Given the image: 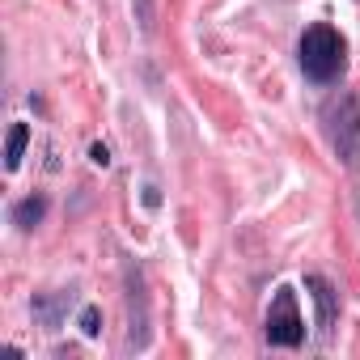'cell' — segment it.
<instances>
[{
    "instance_id": "obj_10",
    "label": "cell",
    "mask_w": 360,
    "mask_h": 360,
    "mask_svg": "<svg viewBox=\"0 0 360 360\" xmlns=\"http://www.w3.org/2000/svg\"><path fill=\"white\" fill-rule=\"evenodd\" d=\"M89 157H94V165H110V148H106V144H94Z\"/></svg>"
},
{
    "instance_id": "obj_4",
    "label": "cell",
    "mask_w": 360,
    "mask_h": 360,
    "mask_svg": "<svg viewBox=\"0 0 360 360\" xmlns=\"http://www.w3.org/2000/svg\"><path fill=\"white\" fill-rule=\"evenodd\" d=\"M123 280H127V305H131V347H144L148 343V297H144V276L136 263L123 267Z\"/></svg>"
},
{
    "instance_id": "obj_2",
    "label": "cell",
    "mask_w": 360,
    "mask_h": 360,
    "mask_svg": "<svg viewBox=\"0 0 360 360\" xmlns=\"http://www.w3.org/2000/svg\"><path fill=\"white\" fill-rule=\"evenodd\" d=\"M322 131L326 144L335 148V157L343 165H356L360 157V98L356 94H339L322 106Z\"/></svg>"
},
{
    "instance_id": "obj_6",
    "label": "cell",
    "mask_w": 360,
    "mask_h": 360,
    "mask_svg": "<svg viewBox=\"0 0 360 360\" xmlns=\"http://www.w3.org/2000/svg\"><path fill=\"white\" fill-rule=\"evenodd\" d=\"M43 217H47V195H26L13 208V225L18 229H34V225H43Z\"/></svg>"
},
{
    "instance_id": "obj_7",
    "label": "cell",
    "mask_w": 360,
    "mask_h": 360,
    "mask_svg": "<svg viewBox=\"0 0 360 360\" xmlns=\"http://www.w3.org/2000/svg\"><path fill=\"white\" fill-rule=\"evenodd\" d=\"M26 144H30V127H26V123H13V127H9V140H5V169H9V174L22 165Z\"/></svg>"
},
{
    "instance_id": "obj_9",
    "label": "cell",
    "mask_w": 360,
    "mask_h": 360,
    "mask_svg": "<svg viewBox=\"0 0 360 360\" xmlns=\"http://www.w3.org/2000/svg\"><path fill=\"white\" fill-rule=\"evenodd\" d=\"M81 330H85L89 339L102 330V314H98V305H85V309H81Z\"/></svg>"
},
{
    "instance_id": "obj_3",
    "label": "cell",
    "mask_w": 360,
    "mask_h": 360,
    "mask_svg": "<svg viewBox=\"0 0 360 360\" xmlns=\"http://www.w3.org/2000/svg\"><path fill=\"white\" fill-rule=\"evenodd\" d=\"M263 335H267L271 347H301L305 343V318L297 309V292L292 288H276L267 322H263Z\"/></svg>"
},
{
    "instance_id": "obj_1",
    "label": "cell",
    "mask_w": 360,
    "mask_h": 360,
    "mask_svg": "<svg viewBox=\"0 0 360 360\" xmlns=\"http://www.w3.org/2000/svg\"><path fill=\"white\" fill-rule=\"evenodd\" d=\"M297 64H301V72H305L314 85H330V81H339L343 68H347V39H343L335 26L318 22V26H309V30L301 34V43H297Z\"/></svg>"
},
{
    "instance_id": "obj_8",
    "label": "cell",
    "mask_w": 360,
    "mask_h": 360,
    "mask_svg": "<svg viewBox=\"0 0 360 360\" xmlns=\"http://www.w3.org/2000/svg\"><path fill=\"white\" fill-rule=\"evenodd\" d=\"M64 305H72V292L39 297V301H34V314L43 318V326H47V330H56V326H60V309H64Z\"/></svg>"
},
{
    "instance_id": "obj_5",
    "label": "cell",
    "mask_w": 360,
    "mask_h": 360,
    "mask_svg": "<svg viewBox=\"0 0 360 360\" xmlns=\"http://www.w3.org/2000/svg\"><path fill=\"white\" fill-rule=\"evenodd\" d=\"M305 288L314 292V305H318V335L330 339L335 335V322H339V292L326 276H305Z\"/></svg>"
}]
</instances>
